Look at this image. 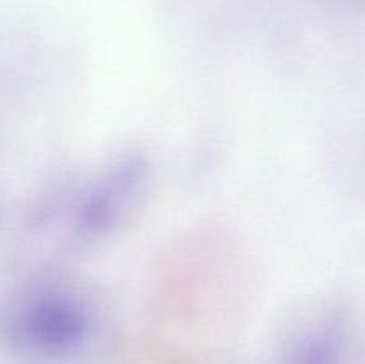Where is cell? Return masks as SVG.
Segmentation results:
<instances>
[{
    "instance_id": "obj_1",
    "label": "cell",
    "mask_w": 365,
    "mask_h": 364,
    "mask_svg": "<svg viewBox=\"0 0 365 364\" xmlns=\"http://www.w3.org/2000/svg\"><path fill=\"white\" fill-rule=\"evenodd\" d=\"M342 338L337 332H327L310 345L303 353L299 364H341L342 363Z\"/></svg>"
}]
</instances>
